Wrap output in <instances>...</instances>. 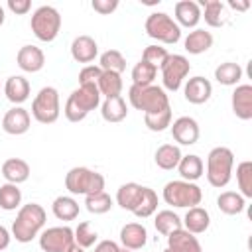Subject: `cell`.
I'll return each instance as SVG.
<instances>
[{
	"mask_svg": "<svg viewBox=\"0 0 252 252\" xmlns=\"http://www.w3.org/2000/svg\"><path fill=\"white\" fill-rule=\"evenodd\" d=\"M154 226H156V230H158L159 234L167 236V234H171V232L183 228V222H181V219H179L173 211L163 209V211H159V213L156 215V219H154Z\"/></svg>",
	"mask_w": 252,
	"mask_h": 252,
	"instance_id": "obj_32",
	"label": "cell"
},
{
	"mask_svg": "<svg viewBox=\"0 0 252 252\" xmlns=\"http://www.w3.org/2000/svg\"><path fill=\"white\" fill-rule=\"evenodd\" d=\"M185 100L191 102V104H205L211 94H213V85L209 79L197 75V77H191L187 83H185Z\"/></svg>",
	"mask_w": 252,
	"mask_h": 252,
	"instance_id": "obj_14",
	"label": "cell"
},
{
	"mask_svg": "<svg viewBox=\"0 0 252 252\" xmlns=\"http://www.w3.org/2000/svg\"><path fill=\"white\" fill-rule=\"evenodd\" d=\"M59 93L55 87H43L32 100V116L39 124H53L59 118Z\"/></svg>",
	"mask_w": 252,
	"mask_h": 252,
	"instance_id": "obj_9",
	"label": "cell"
},
{
	"mask_svg": "<svg viewBox=\"0 0 252 252\" xmlns=\"http://www.w3.org/2000/svg\"><path fill=\"white\" fill-rule=\"evenodd\" d=\"M177 171H179V175L183 177V181L195 183V181L203 175L205 163H203V159H201L199 156H195V154L181 156V159H179V163H177Z\"/></svg>",
	"mask_w": 252,
	"mask_h": 252,
	"instance_id": "obj_25",
	"label": "cell"
},
{
	"mask_svg": "<svg viewBox=\"0 0 252 252\" xmlns=\"http://www.w3.org/2000/svg\"><path fill=\"white\" fill-rule=\"evenodd\" d=\"M158 75V67L150 65L148 61L140 59L134 69H132V85H140V87H146V85H152L154 79Z\"/></svg>",
	"mask_w": 252,
	"mask_h": 252,
	"instance_id": "obj_37",
	"label": "cell"
},
{
	"mask_svg": "<svg viewBox=\"0 0 252 252\" xmlns=\"http://www.w3.org/2000/svg\"><path fill=\"white\" fill-rule=\"evenodd\" d=\"M112 205H114V201H112V197L106 191L93 193V195L85 197V207L93 215H104V213H108L112 209Z\"/></svg>",
	"mask_w": 252,
	"mask_h": 252,
	"instance_id": "obj_35",
	"label": "cell"
},
{
	"mask_svg": "<svg viewBox=\"0 0 252 252\" xmlns=\"http://www.w3.org/2000/svg\"><path fill=\"white\" fill-rule=\"evenodd\" d=\"M98 55V45L91 35H77L71 43V57L77 63H91Z\"/></svg>",
	"mask_w": 252,
	"mask_h": 252,
	"instance_id": "obj_18",
	"label": "cell"
},
{
	"mask_svg": "<svg viewBox=\"0 0 252 252\" xmlns=\"http://www.w3.org/2000/svg\"><path fill=\"white\" fill-rule=\"evenodd\" d=\"M100 104V93L96 85H79L65 102V118L69 122H81Z\"/></svg>",
	"mask_w": 252,
	"mask_h": 252,
	"instance_id": "obj_2",
	"label": "cell"
},
{
	"mask_svg": "<svg viewBox=\"0 0 252 252\" xmlns=\"http://www.w3.org/2000/svg\"><path fill=\"white\" fill-rule=\"evenodd\" d=\"M22 203V191L14 183L0 185V209L4 211H16Z\"/></svg>",
	"mask_w": 252,
	"mask_h": 252,
	"instance_id": "obj_38",
	"label": "cell"
},
{
	"mask_svg": "<svg viewBox=\"0 0 252 252\" xmlns=\"http://www.w3.org/2000/svg\"><path fill=\"white\" fill-rule=\"evenodd\" d=\"M128 100L136 110H142L144 114H158L171 108L165 91L158 85H132L128 91Z\"/></svg>",
	"mask_w": 252,
	"mask_h": 252,
	"instance_id": "obj_3",
	"label": "cell"
},
{
	"mask_svg": "<svg viewBox=\"0 0 252 252\" xmlns=\"http://www.w3.org/2000/svg\"><path fill=\"white\" fill-rule=\"evenodd\" d=\"M102 75V69L98 65H85L79 73V85H96Z\"/></svg>",
	"mask_w": 252,
	"mask_h": 252,
	"instance_id": "obj_44",
	"label": "cell"
},
{
	"mask_svg": "<svg viewBox=\"0 0 252 252\" xmlns=\"http://www.w3.org/2000/svg\"><path fill=\"white\" fill-rule=\"evenodd\" d=\"M67 252H85V248H81V246H77V244H71Z\"/></svg>",
	"mask_w": 252,
	"mask_h": 252,
	"instance_id": "obj_50",
	"label": "cell"
},
{
	"mask_svg": "<svg viewBox=\"0 0 252 252\" xmlns=\"http://www.w3.org/2000/svg\"><path fill=\"white\" fill-rule=\"evenodd\" d=\"M167 248L173 252H203L197 236L187 232L185 228H179V230L167 234Z\"/></svg>",
	"mask_w": 252,
	"mask_h": 252,
	"instance_id": "obj_21",
	"label": "cell"
},
{
	"mask_svg": "<svg viewBox=\"0 0 252 252\" xmlns=\"http://www.w3.org/2000/svg\"><path fill=\"white\" fill-rule=\"evenodd\" d=\"M16 61H18V67L22 71H26V73H37L45 65V55L35 45H24V47H20V51L16 55Z\"/></svg>",
	"mask_w": 252,
	"mask_h": 252,
	"instance_id": "obj_17",
	"label": "cell"
},
{
	"mask_svg": "<svg viewBox=\"0 0 252 252\" xmlns=\"http://www.w3.org/2000/svg\"><path fill=\"white\" fill-rule=\"evenodd\" d=\"M51 211L53 215L59 219V220H75L79 217V203L73 199V197H67V195H61L53 201L51 205Z\"/></svg>",
	"mask_w": 252,
	"mask_h": 252,
	"instance_id": "obj_31",
	"label": "cell"
},
{
	"mask_svg": "<svg viewBox=\"0 0 252 252\" xmlns=\"http://www.w3.org/2000/svg\"><path fill=\"white\" fill-rule=\"evenodd\" d=\"M156 211H158V195H156L154 189L144 187L142 197H140V201H138V205H136V209H134L132 213H134L138 219H148V217H152Z\"/></svg>",
	"mask_w": 252,
	"mask_h": 252,
	"instance_id": "obj_34",
	"label": "cell"
},
{
	"mask_svg": "<svg viewBox=\"0 0 252 252\" xmlns=\"http://www.w3.org/2000/svg\"><path fill=\"white\" fill-rule=\"evenodd\" d=\"M185 45V51L191 53V55H201L205 51H209L213 47V35L211 32L207 30H201V28H195L193 32H189V35L185 37L183 41Z\"/></svg>",
	"mask_w": 252,
	"mask_h": 252,
	"instance_id": "obj_24",
	"label": "cell"
},
{
	"mask_svg": "<svg viewBox=\"0 0 252 252\" xmlns=\"http://www.w3.org/2000/svg\"><path fill=\"white\" fill-rule=\"evenodd\" d=\"M30 28L39 41H53L61 30V14L53 6H39L30 20Z\"/></svg>",
	"mask_w": 252,
	"mask_h": 252,
	"instance_id": "obj_7",
	"label": "cell"
},
{
	"mask_svg": "<svg viewBox=\"0 0 252 252\" xmlns=\"http://www.w3.org/2000/svg\"><path fill=\"white\" fill-rule=\"evenodd\" d=\"M100 114L106 122H122L128 116V106L122 96H110L100 104Z\"/></svg>",
	"mask_w": 252,
	"mask_h": 252,
	"instance_id": "obj_26",
	"label": "cell"
},
{
	"mask_svg": "<svg viewBox=\"0 0 252 252\" xmlns=\"http://www.w3.org/2000/svg\"><path fill=\"white\" fill-rule=\"evenodd\" d=\"M30 124H32V118H30V112L22 106H12L4 118H2V130L10 136H22L30 130Z\"/></svg>",
	"mask_w": 252,
	"mask_h": 252,
	"instance_id": "obj_12",
	"label": "cell"
},
{
	"mask_svg": "<svg viewBox=\"0 0 252 252\" xmlns=\"http://www.w3.org/2000/svg\"><path fill=\"white\" fill-rule=\"evenodd\" d=\"M65 189L73 195H93L104 191V177L89 167H71L65 175Z\"/></svg>",
	"mask_w": 252,
	"mask_h": 252,
	"instance_id": "obj_5",
	"label": "cell"
},
{
	"mask_svg": "<svg viewBox=\"0 0 252 252\" xmlns=\"http://www.w3.org/2000/svg\"><path fill=\"white\" fill-rule=\"evenodd\" d=\"M73 236H75V244L77 246H81V248H91V246H94V242H96V238H98V234L91 228V222H79V226L73 230Z\"/></svg>",
	"mask_w": 252,
	"mask_h": 252,
	"instance_id": "obj_41",
	"label": "cell"
},
{
	"mask_svg": "<svg viewBox=\"0 0 252 252\" xmlns=\"http://www.w3.org/2000/svg\"><path fill=\"white\" fill-rule=\"evenodd\" d=\"M8 10L14 12L16 16H24L32 10V2L30 0H8Z\"/></svg>",
	"mask_w": 252,
	"mask_h": 252,
	"instance_id": "obj_46",
	"label": "cell"
},
{
	"mask_svg": "<svg viewBox=\"0 0 252 252\" xmlns=\"http://www.w3.org/2000/svg\"><path fill=\"white\" fill-rule=\"evenodd\" d=\"M199 8L205 10V22L207 26L211 28H220L224 24V18H222V2L219 0H201L199 2Z\"/></svg>",
	"mask_w": 252,
	"mask_h": 252,
	"instance_id": "obj_36",
	"label": "cell"
},
{
	"mask_svg": "<svg viewBox=\"0 0 252 252\" xmlns=\"http://www.w3.org/2000/svg\"><path fill=\"white\" fill-rule=\"evenodd\" d=\"M45 220L47 215L41 205L37 203L22 205L16 215V220L12 222V236L22 244L32 242L35 236H39L41 228L45 226Z\"/></svg>",
	"mask_w": 252,
	"mask_h": 252,
	"instance_id": "obj_1",
	"label": "cell"
},
{
	"mask_svg": "<svg viewBox=\"0 0 252 252\" xmlns=\"http://www.w3.org/2000/svg\"><path fill=\"white\" fill-rule=\"evenodd\" d=\"M2 175H4L6 183L20 185V183L28 181V177H30V163L22 158H10L2 163Z\"/></svg>",
	"mask_w": 252,
	"mask_h": 252,
	"instance_id": "obj_22",
	"label": "cell"
},
{
	"mask_svg": "<svg viewBox=\"0 0 252 252\" xmlns=\"http://www.w3.org/2000/svg\"><path fill=\"white\" fill-rule=\"evenodd\" d=\"M144 122L152 132H163L167 126H171V108L158 114H144Z\"/></svg>",
	"mask_w": 252,
	"mask_h": 252,
	"instance_id": "obj_42",
	"label": "cell"
},
{
	"mask_svg": "<svg viewBox=\"0 0 252 252\" xmlns=\"http://www.w3.org/2000/svg\"><path fill=\"white\" fill-rule=\"evenodd\" d=\"M163 252H173V250H169V248H165V250H163Z\"/></svg>",
	"mask_w": 252,
	"mask_h": 252,
	"instance_id": "obj_53",
	"label": "cell"
},
{
	"mask_svg": "<svg viewBox=\"0 0 252 252\" xmlns=\"http://www.w3.org/2000/svg\"><path fill=\"white\" fill-rule=\"evenodd\" d=\"M71 244H75V236L69 226H51L39 234V248L43 252H67Z\"/></svg>",
	"mask_w": 252,
	"mask_h": 252,
	"instance_id": "obj_11",
	"label": "cell"
},
{
	"mask_svg": "<svg viewBox=\"0 0 252 252\" xmlns=\"http://www.w3.org/2000/svg\"><path fill=\"white\" fill-rule=\"evenodd\" d=\"M118 252H132V250H126V248H120Z\"/></svg>",
	"mask_w": 252,
	"mask_h": 252,
	"instance_id": "obj_52",
	"label": "cell"
},
{
	"mask_svg": "<svg viewBox=\"0 0 252 252\" xmlns=\"http://www.w3.org/2000/svg\"><path fill=\"white\" fill-rule=\"evenodd\" d=\"M4 94L12 104H22L30 98V81L22 75H12L4 83Z\"/></svg>",
	"mask_w": 252,
	"mask_h": 252,
	"instance_id": "obj_20",
	"label": "cell"
},
{
	"mask_svg": "<svg viewBox=\"0 0 252 252\" xmlns=\"http://www.w3.org/2000/svg\"><path fill=\"white\" fill-rule=\"evenodd\" d=\"M91 6H93L94 12L106 16V14H110V12H114L118 8V0H93Z\"/></svg>",
	"mask_w": 252,
	"mask_h": 252,
	"instance_id": "obj_45",
	"label": "cell"
},
{
	"mask_svg": "<svg viewBox=\"0 0 252 252\" xmlns=\"http://www.w3.org/2000/svg\"><path fill=\"white\" fill-rule=\"evenodd\" d=\"M232 112L240 120L252 118V85H236L232 96H230Z\"/></svg>",
	"mask_w": 252,
	"mask_h": 252,
	"instance_id": "obj_16",
	"label": "cell"
},
{
	"mask_svg": "<svg viewBox=\"0 0 252 252\" xmlns=\"http://www.w3.org/2000/svg\"><path fill=\"white\" fill-rule=\"evenodd\" d=\"M118 250H120V246L112 240H102L94 246V252H118Z\"/></svg>",
	"mask_w": 252,
	"mask_h": 252,
	"instance_id": "obj_47",
	"label": "cell"
},
{
	"mask_svg": "<svg viewBox=\"0 0 252 252\" xmlns=\"http://www.w3.org/2000/svg\"><path fill=\"white\" fill-rule=\"evenodd\" d=\"M4 20H6V14H4V8L0 6V28H2V24H4Z\"/></svg>",
	"mask_w": 252,
	"mask_h": 252,
	"instance_id": "obj_51",
	"label": "cell"
},
{
	"mask_svg": "<svg viewBox=\"0 0 252 252\" xmlns=\"http://www.w3.org/2000/svg\"><path fill=\"white\" fill-rule=\"evenodd\" d=\"M236 183L244 199L252 197V161H240L236 167Z\"/></svg>",
	"mask_w": 252,
	"mask_h": 252,
	"instance_id": "obj_40",
	"label": "cell"
},
{
	"mask_svg": "<svg viewBox=\"0 0 252 252\" xmlns=\"http://www.w3.org/2000/svg\"><path fill=\"white\" fill-rule=\"evenodd\" d=\"M154 159H156V165H158L159 169H165V171L175 169L177 163H179V159H181V150H179V146L163 144V146H159V148L156 150Z\"/></svg>",
	"mask_w": 252,
	"mask_h": 252,
	"instance_id": "obj_28",
	"label": "cell"
},
{
	"mask_svg": "<svg viewBox=\"0 0 252 252\" xmlns=\"http://www.w3.org/2000/svg\"><path fill=\"white\" fill-rule=\"evenodd\" d=\"M228 6H230L232 10H240V12H246V10L250 8V2H234V0H230V2H228Z\"/></svg>",
	"mask_w": 252,
	"mask_h": 252,
	"instance_id": "obj_49",
	"label": "cell"
},
{
	"mask_svg": "<svg viewBox=\"0 0 252 252\" xmlns=\"http://www.w3.org/2000/svg\"><path fill=\"white\" fill-rule=\"evenodd\" d=\"M203 14L197 2L193 0H181L175 4V24L181 28H195L201 22Z\"/></svg>",
	"mask_w": 252,
	"mask_h": 252,
	"instance_id": "obj_19",
	"label": "cell"
},
{
	"mask_svg": "<svg viewBox=\"0 0 252 252\" xmlns=\"http://www.w3.org/2000/svg\"><path fill=\"white\" fill-rule=\"evenodd\" d=\"M10 240H12V234L8 232V228H6V226H2V224H0V252H2V250H6V248L10 246Z\"/></svg>",
	"mask_w": 252,
	"mask_h": 252,
	"instance_id": "obj_48",
	"label": "cell"
},
{
	"mask_svg": "<svg viewBox=\"0 0 252 252\" xmlns=\"http://www.w3.org/2000/svg\"><path fill=\"white\" fill-rule=\"evenodd\" d=\"M98 67L102 71H112V73H122L126 69V59L118 49H108L100 55Z\"/></svg>",
	"mask_w": 252,
	"mask_h": 252,
	"instance_id": "obj_39",
	"label": "cell"
},
{
	"mask_svg": "<svg viewBox=\"0 0 252 252\" xmlns=\"http://www.w3.org/2000/svg\"><path fill=\"white\" fill-rule=\"evenodd\" d=\"M189 69H191V65H189V59L185 55H177V53L171 55L169 53L167 59L163 61V65L159 67L163 87L167 91L175 93L181 87V83L185 81V77L189 75Z\"/></svg>",
	"mask_w": 252,
	"mask_h": 252,
	"instance_id": "obj_10",
	"label": "cell"
},
{
	"mask_svg": "<svg viewBox=\"0 0 252 252\" xmlns=\"http://www.w3.org/2000/svg\"><path fill=\"white\" fill-rule=\"evenodd\" d=\"M146 33L161 43H177L181 39V28L175 24V20L165 12H154L146 18Z\"/></svg>",
	"mask_w": 252,
	"mask_h": 252,
	"instance_id": "obj_8",
	"label": "cell"
},
{
	"mask_svg": "<svg viewBox=\"0 0 252 252\" xmlns=\"http://www.w3.org/2000/svg\"><path fill=\"white\" fill-rule=\"evenodd\" d=\"M232 165H234V154L226 146H217L207 156V181L220 189L226 187L232 177Z\"/></svg>",
	"mask_w": 252,
	"mask_h": 252,
	"instance_id": "obj_4",
	"label": "cell"
},
{
	"mask_svg": "<svg viewBox=\"0 0 252 252\" xmlns=\"http://www.w3.org/2000/svg\"><path fill=\"white\" fill-rule=\"evenodd\" d=\"M167 55H169V53H167L165 47H161V45H148V47L144 49V53H142V59L159 69V67L163 65V61L167 59Z\"/></svg>",
	"mask_w": 252,
	"mask_h": 252,
	"instance_id": "obj_43",
	"label": "cell"
},
{
	"mask_svg": "<svg viewBox=\"0 0 252 252\" xmlns=\"http://www.w3.org/2000/svg\"><path fill=\"white\" fill-rule=\"evenodd\" d=\"M181 222H183V228L187 232H191V234H203L209 228V224H211V217H209V211L207 209H203V207L197 205V207L187 209L185 219Z\"/></svg>",
	"mask_w": 252,
	"mask_h": 252,
	"instance_id": "obj_23",
	"label": "cell"
},
{
	"mask_svg": "<svg viewBox=\"0 0 252 252\" xmlns=\"http://www.w3.org/2000/svg\"><path fill=\"white\" fill-rule=\"evenodd\" d=\"M217 207L224 213V215H240L246 207V201L240 193L236 191H224L217 197Z\"/></svg>",
	"mask_w": 252,
	"mask_h": 252,
	"instance_id": "obj_30",
	"label": "cell"
},
{
	"mask_svg": "<svg viewBox=\"0 0 252 252\" xmlns=\"http://www.w3.org/2000/svg\"><path fill=\"white\" fill-rule=\"evenodd\" d=\"M96 87H98L100 96L110 98V96H120V93H122V87H124V85H122V77H120V73L102 71V75H100V79H98Z\"/></svg>",
	"mask_w": 252,
	"mask_h": 252,
	"instance_id": "obj_29",
	"label": "cell"
},
{
	"mask_svg": "<svg viewBox=\"0 0 252 252\" xmlns=\"http://www.w3.org/2000/svg\"><path fill=\"white\" fill-rule=\"evenodd\" d=\"M171 136L181 146H193L199 140V124L191 116H179L171 124Z\"/></svg>",
	"mask_w": 252,
	"mask_h": 252,
	"instance_id": "obj_13",
	"label": "cell"
},
{
	"mask_svg": "<svg viewBox=\"0 0 252 252\" xmlns=\"http://www.w3.org/2000/svg\"><path fill=\"white\" fill-rule=\"evenodd\" d=\"M215 79L224 85V87H232V85H238L240 79H242V67L238 63H232V61H226V63H220L217 69H215Z\"/></svg>",
	"mask_w": 252,
	"mask_h": 252,
	"instance_id": "obj_33",
	"label": "cell"
},
{
	"mask_svg": "<svg viewBox=\"0 0 252 252\" xmlns=\"http://www.w3.org/2000/svg\"><path fill=\"white\" fill-rule=\"evenodd\" d=\"M203 199V191L197 183L191 181H183V179H175L165 183L163 187V201L171 207L177 209H191L197 207Z\"/></svg>",
	"mask_w": 252,
	"mask_h": 252,
	"instance_id": "obj_6",
	"label": "cell"
},
{
	"mask_svg": "<svg viewBox=\"0 0 252 252\" xmlns=\"http://www.w3.org/2000/svg\"><path fill=\"white\" fill-rule=\"evenodd\" d=\"M142 191H144V187L138 185V183H134V181L124 183L116 191V203L124 211H134L136 205H138V201H140V197H142Z\"/></svg>",
	"mask_w": 252,
	"mask_h": 252,
	"instance_id": "obj_27",
	"label": "cell"
},
{
	"mask_svg": "<svg viewBox=\"0 0 252 252\" xmlns=\"http://www.w3.org/2000/svg\"><path fill=\"white\" fill-rule=\"evenodd\" d=\"M120 242H122V248L126 250H142L148 242V230L144 224L140 222H128L120 228Z\"/></svg>",
	"mask_w": 252,
	"mask_h": 252,
	"instance_id": "obj_15",
	"label": "cell"
}]
</instances>
